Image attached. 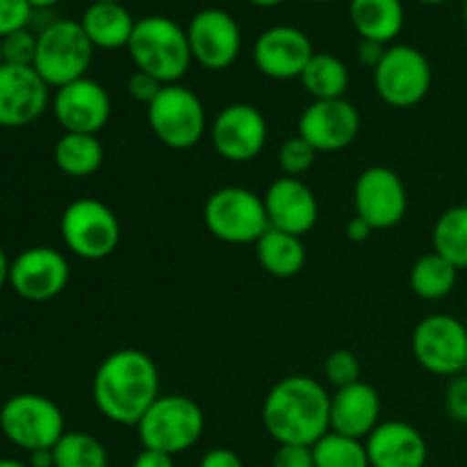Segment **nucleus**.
<instances>
[{
    "instance_id": "1",
    "label": "nucleus",
    "mask_w": 467,
    "mask_h": 467,
    "mask_svg": "<svg viewBox=\"0 0 467 467\" xmlns=\"http://www.w3.org/2000/svg\"><path fill=\"white\" fill-rule=\"evenodd\" d=\"M96 409L109 422L137 427L160 397V369L140 349H119L103 358L91 381Z\"/></svg>"
},
{
    "instance_id": "2",
    "label": "nucleus",
    "mask_w": 467,
    "mask_h": 467,
    "mask_svg": "<svg viewBox=\"0 0 467 467\" xmlns=\"http://www.w3.org/2000/svg\"><path fill=\"white\" fill-rule=\"evenodd\" d=\"M263 424L278 445L313 447L331 431V395L304 374L281 379L265 397Z\"/></svg>"
},
{
    "instance_id": "3",
    "label": "nucleus",
    "mask_w": 467,
    "mask_h": 467,
    "mask_svg": "<svg viewBox=\"0 0 467 467\" xmlns=\"http://www.w3.org/2000/svg\"><path fill=\"white\" fill-rule=\"evenodd\" d=\"M128 53L137 71L158 78L162 85L181 82L194 62L187 30L162 14H150L135 23Z\"/></svg>"
},
{
    "instance_id": "4",
    "label": "nucleus",
    "mask_w": 467,
    "mask_h": 467,
    "mask_svg": "<svg viewBox=\"0 0 467 467\" xmlns=\"http://www.w3.org/2000/svg\"><path fill=\"white\" fill-rule=\"evenodd\" d=\"M94 50L80 21L59 18L36 35V55L32 67L44 78L46 85L59 89L87 76Z\"/></svg>"
},
{
    "instance_id": "5",
    "label": "nucleus",
    "mask_w": 467,
    "mask_h": 467,
    "mask_svg": "<svg viewBox=\"0 0 467 467\" xmlns=\"http://www.w3.org/2000/svg\"><path fill=\"white\" fill-rule=\"evenodd\" d=\"M135 429L141 445L176 456L192 450L201 441L205 418L192 397L160 395Z\"/></svg>"
},
{
    "instance_id": "6",
    "label": "nucleus",
    "mask_w": 467,
    "mask_h": 467,
    "mask_svg": "<svg viewBox=\"0 0 467 467\" xmlns=\"http://www.w3.org/2000/svg\"><path fill=\"white\" fill-rule=\"evenodd\" d=\"M210 235L226 244H255L269 231L263 196L246 187H222L203 205Z\"/></svg>"
},
{
    "instance_id": "7",
    "label": "nucleus",
    "mask_w": 467,
    "mask_h": 467,
    "mask_svg": "<svg viewBox=\"0 0 467 467\" xmlns=\"http://www.w3.org/2000/svg\"><path fill=\"white\" fill-rule=\"evenodd\" d=\"M59 233L73 255L82 260H105L121 242V223L108 203L99 199H76L64 208Z\"/></svg>"
},
{
    "instance_id": "8",
    "label": "nucleus",
    "mask_w": 467,
    "mask_h": 467,
    "mask_svg": "<svg viewBox=\"0 0 467 467\" xmlns=\"http://www.w3.org/2000/svg\"><path fill=\"white\" fill-rule=\"evenodd\" d=\"M146 119L153 135L173 150L194 149L208 130L203 100L181 82L162 87L158 99L146 108Z\"/></svg>"
},
{
    "instance_id": "9",
    "label": "nucleus",
    "mask_w": 467,
    "mask_h": 467,
    "mask_svg": "<svg viewBox=\"0 0 467 467\" xmlns=\"http://www.w3.org/2000/svg\"><path fill=\"white\" fill-rule=\"evenodd\" d=\"M0 429L5 438L26 451L53 450L67 433L64 415L53 400L36 392L9 397L0 409Z\"/></svg>"
},
{
    "instance_id": "10",
    "label": "nucleus",
    "mask_w": 467,
    "mask_h": 467,
    "mask_svg": "<svg viewBox=\"0 0 467 467\" xmlns=\"http://www.w3.org/2000/svg\"><path fill=\"white\" fill-rule=\"evenodd\" d=\"M372 73L379 99L400 109L422 103L433 82L427 55L409 44L388 46L386 55Z\"/></svg>"
},
{
    "instance_id": "11",
    "label": "nucleus",
    "mask_w": 467,
    "mask_h": 467,
    "mask_svg": "<svg viewBox=\"0 0 467 467\" xmlns=\"http://www.w3.org/2000/svg\"><path fill=\"white\" fill-rule=\"evenodd\" d=\"M413 356L427 372L459 377L467 363V328L451 315H429L415 327Z\"/></svg>"
},
{
    "instance_id": "12",
    "label": "nucleus",
    "mask_w": 467,
    "mask_h": 467,
    "mask_svg": "<svg viewBox=\"0 0 467 467\" xmlns=\"http://www.w3.org/2000/svg\"><path fill=\"white\" fill-rule=\"evenodd\" d=\"M356 217L365 219L374 231L395 228L409 210V194L400 173L390 167H368L354 185Z\"/></svg>"
},
{
    "instance_id": "13",
    "label": "nucleus",
    "mask_w": 467,
    "mask_h": 467,
    "mask_svg": "<svg viewBox=\"0 0 467 467\" xmlns=\"http://www.w3.org/2000/svg\"><path fill=\"white\" fill-rule=\"evenodd\" d=\"M187 30L192 59L208 71L233 67L242 53L240 23L219 7L201 9L192 16Z\"/></svg>"
},
{
    "instance_id": "14",
    "label": "nucleus",
    "mask_w": 467,
    "mask_h": 467,
    "mask_svg": "<svg viewBox=\"0 0 467 467\" xmlns=\"http://www.w3.org/2000/svg\"><path fill=\"white\" fill-rule=\"evenodd\" d=\"M267 119L255 105L231 103L210 126L213 146L228 162H249L267 144Z\"/></svg>"
},
{
    "instance_id": "15",
    "label": "nucleus",
    "mask_w": 467,
    "mask_h": 467,
    "mask_svg": "<svg viewBox=\"0 0 467 467\" xmlns=\"http://www.w3.org/2000/svg\"><path fill=\"white\" fill-rule=\"evenodd\" d=\"M360 132V114L347 99L313 100L299 117V132L317 153H337L354 144Z\"/></svg>"
},
{
    "instance_id": "16",
    "label": "nucleus",
    "mask_w": 467,
    "mask_h": 467,
    "mask_svg": "<svg viewBox=\"0 0 467 467\" xmlns=\"http://www.w3.org/2000/svg\"><path fill=\"white\" fill-rule=\"evenodd\" d=\"M71 278L68 260L53 246H30L12 260L9 285L27 301H50L64 292Z\"/></svg>"
},
{
    "instance_id": "17",
    "label": "nucleus",
    "mask_w": 467,
    "mask_h": 467,
    "mask_svg": "<svg viewBox=\"0 0 467 467\" xmlns=\"http://www.w3.org/2000/svg\"><path fill=\"white\" fill-rule=\"evenodd\" d=\"M53 112L64 132L99 135L112 117V99L99 80L85 76L55 91Z\"/></svg>"
},
{
    "instance_id": "18",
    "label": "nucleus",
    "mask_w": 467,
    "mask_h": 467,
    "mask_svg": "<svg viewBox=\"0 0 467 467\" xmlns=\"http://www.w3.org/2000/svg\"><path fill=\"white\" fill-rule=\"evenodd\" d=\"M310 36L295 26H272L255 39L254 62L272 80H295L313 59Z\"/></svg>"
},
{
    "instance_id": "19",
    "label": "nucleus",
    "mask_w": 467,
    "mask_h": 467,
    "mask_svg": "<svg viewBox=\"0 0 467 467\" xmlns=\"http://www.w3.org/2000/svg\"><path fill=\"white\" fill-rule=\"evenodd\" d=\"M50 87L35 67H0V126L23 128L35 123L48 108Z\"/></svg>"
},
{
    "instance_id": "20",
    "label": "nucleus",
    "mask_w": 467,
    "mask_h": 467,
    "mask_svg": "<svg viewBox=\"0 0 467 467\" xmlns=\"http://www.w3.org/2000/svg\"><path fill=\"white\" fill-rule=\"evenodd\" d=\"M263 201L265 208H267L269 228L304 237L317 223V199H315V192L301 178L281 176L267 187Z\"/></svg>"
},
{
    "instance_id": "21",
    "label": "nucleus",
    "mask_w": 467,
    "mask_h": 467,
    "mask_svg": "<svg viewBox=\"0 0 467 467\" xmlns=\"http://www.w3.org/2000/svg\"><path fill=\"white\" fill-rule=\"evenodd\" d=\"M372 467H424L429 447L422 433L409 422L388 420L365 438Z\"/></svg>"
},
{
    "instance_id": "22",
    "label": "nucleus",
    "mask_w": 467,
    "mask_h": 467,
    "mask_svg": "<svg viewBox=\"0 0 467 467\" xmlns=\"http://www.w3.org/2000/svg\"><path fill=\"white\" fill-rule=\"evenodd\" d=\"M381 424V397L369 383L337 388L331 395V431L365 441Z\"/></svg>"
},
{
    "instance_id": "23",
    "label": "nucleus",
    "mask_w": 467,
    "mask_h": 467,
    "mask_svg": "<svg viewBox=\"0 0 467 467\" xmlns=\"http://www.w3.org/2000/svg\"><path fill=\"white\" fill-rule=\"evenodd\" d=\"M135 23L126 5L94 3V0L80 16V26L89 36L91 46L103 50L128 48Z\"/></svg>"
},
{
    "instance_id": "24",
    "label": "nucleus",
    "mask_w": 467,
    "mask_h": 467,
    "mask_svg": "<svg viewBox=\"0 0 467 467\" xmlns=\"http://www.w3.org/2000/svg\"><path fill=\"white\" fill-rule=\"evenodd\" d=\"M349 18L360 39L388 46L404 30L406 12L401 0H351Z\"/></svg>"
},
{
    "instance_id": "25",
    "label": "nucleus",
    "mask_w": 467,
    "mask_h": 467,
    "mask_svg": "<svg viewBox=\"0 0 467 467\" xmlns=\"http://www.w3.org/2000/svg\"><path fill=\"white\" fill-rule=\"evenodd\" d=\"M255 255H258L260 267L274 278L296 276L306 265L304 240L290 233L276 231V228H269L255 242Z\"/></svg>"
},
{
    "instance_id": "26",
    "label": "nucleus",
    "mask_w": 467,
    "mask_h": 467,
    "mask_svg": "<svg viewBox=\"0 0 467 467\" xmlns=\"http://www.w3.org/2000/svg\"><path fill=\"white\" fill-rule=\"evenodd\" d=\"M55 164L62 173L71 178L94 176L103 167L105 150L99 135H82V132H64L53 150Z\"/></svg>"
},
{
    "instance_id": "27",
    "label": "nucleus",
    "mask_w": 467,
    "mask_h": 467,
    "mask_svg": "<svg viewBox=\"0 0 467 467\" xmlns=\"http://www.w3.org/2000/svg\"><path fill=\"white\" fill-rule=\"evenodd\" d=\"M299 80L313 100L345 99L349 89V68L337 55L315 53Z\"/></svg>"
},
{
    "instance_id": "28",
    "label": "nucleus",
    "mask_w": 467,
    "mask_h": 467,
    "mask_svg": "<svg viewBox=\"0 0 467 467\" xmlns=\"http://www.w3.org/2000/svg\"><path fill=\"white\" fill-rule=\"evenodd\" d=\"M456 278H459V269L433 251V254L415 260L409 274V285L420 299L441 301L447 295H451Z\"/></svg>"
},
{
    "instance_id": "29",
    "label": "nucleus",
    "mask_w": 467,
    "mask_h": 467,
    "mask_svg": "<svg viewBox=\"0 0 467 467\" xmlns=\"http://www.w3.org/2000/svg\"><path fill=\"white\" fill-rule=\"evenodd\" d=\"M433 251L456 269L467 267V205H454L433 226Z\"/></svg>"
},
{
    "instance_id": "30",
    "label": "nucleus",
    "mask_w": 467,
    "mask_h": 467,
    "mask_svg": "<svg viewBox=\"0 0 467 467\" xmlns=\"http://www.w3.org/2000/svg\"><path fill=\"white\" fill-rule=\"evenodd\" d=\"M55 467H108V450L96 436L67 431L53 447Z\"/></svg>"
},
{
    "instance_id": "31",
    "label": "nucleus",
    "mask_w": 467,
    "mask_h": 467,
    "mask_svg": "<svg viewBox=\"0 0 467 467\" xmlns=\"http://www.w3.org/2000/svg\"><path fill=\"white\" fill-rule=\"evenodd\" d=\"M315 467H372L365 441L328 431L313 445Z\"/></svg>"
},
{
    "instance_id": "32",
    "label": "nucleus",
    "mask_w": 467,
    "mask_h": 467,
    "mask_svg": "<svg viewBox=\"0 0 467 467\" xmlns=\"http://www.w3.org/2000/svg\"><path fill=\"white\" fill-rule=\"evenodd\" d=\"M315 158H317V150L299 135L285 140L281 144V149H278V164L283 169V176H304L306 171L313 169Z\"/></svg>"
},
{
    "instance_id": "33",
    "label": "nucleus",
    "mask_w": 467,
    "mask_h": 467,
    "mask_svg": "<svg viewBox=\"0 0 467 467\" xmlns=\"http://www.w3.org/2000/svg\"><path fill=\"white\" fill-rule=\"evenodd\" d=\"M324 374L336 388H347L360 381V360L354 351L336 349L324 360Z\"/></svg>"
},
{
    "instance_id": "34",
    "label": "nucleus",
    "mask_w": 467,
    "mask_h": 467,
    "mask_svg": "<svg viewBox=\"0 0 467 467\" xmlns=\"http://www.w3.org/2000/svg\"><path fill=\"white\" fill-rule=\"evenodd\" d=\"M3 46V62L14 67H32L36 55V35H32L27 27L12 32V35L0 39Z\"/></svg>"
},
{
    "instance_id": "35",
    "label": "nucleus",
    "mask_w": 467,
    "mask_h": 467,
    "mask_svg": "<svg viewBox=\"0 0 467 467\" xmlns=\"http://www.w3.org/2000/svg\"><path fill=\"white\" fill-rule=\"evenodd\" d=\"M32 18V5L27 0H0V39L27 27Z\"/></svg>"
},
{
    "instance_id": "36",
    "label": "nucleus",
    "mask_w": 467,
    "mask_h": 467,
    "mask_svg": "<svg viewBox=\"0 0 467 467\" xmlns=\"http://www.w3.org/2000/svg\"><path fill=\"white\" fill-rule=\"evenodd\" d=\"M162 87L164 85L158 80V78L149 76V73H144V71H137V68L130 73V76H128V80H126V89H128V94H130V99L135 100V103L146 105V108H149V105L158 99V94L162 91Z\"/></svg>"
},
{
    "instance_id": "37",
    "label": "nucleus",
    "mask_w": 467,
    "mask_h": 467,
    "mask_svg": "<svg viewBox=\"0 0 467 467\" xmlns=\"http://www.w3.org/2000/svg\"><path fill=\"white\" fill-rule=\"evenodd\" d=\"M445 410L454 422L467 424V377H451L445 390Z\"/></svg>"
},
{
    "instance_id": "38",
    "label": "nucleus",
    "mask_w": 467,
    "mask_h": 467,
    "mask_svg": "<svg viewBox=\"0 0 467 467\" xmlns=\"http://www.w3.org/2000/svg\"><path fill=\"white\" fill-rule=\"evenodd\" d=\"M272 467H315L313 447L278 445L272 459Z\"/></svg>"
},
{
    "instance_id": "39",
    "label": "nucleus",
    "mask_w": 467,
    "mask_h": 467,
    "mask_svg": "<svg viewBox=\"0 0 467 467\" xmlns=\"http://www.w3.org/2000/svg\"><path fill=\"white\" fill-rule=\"evenodd\" d=\"M199 467H244L240 456L228 447H214V450L205 451L201 459Z\"/></svg>"
},
{
    "instance_id": "40",
    "label": "nucleus",
    "mask_w": 467,
    "mask_h": 467,
    "mask_svg": "<svg viewBox=\"0 0 467 467\" xmlns=\"http://www.w3.org/2000/svg\"><path fill=\"white\" fill-rule=\"evenodd\" d=\"M386 50H388V46L379 44V41L360 39V44H358L360 64H365V67H369L374 71V68L379 67V62L383 59V55H386Z\"/></svg>"
},
{
    "instance_id": "41",
    "label": "nucleus",
    "mask_w": 467,
    "mask_h": 467,
    "mask_svg": "<svg viewBox=\"0 0 467 467\" xmlns=\"http://www.w3.org/2000/svg\"><path fill=\"white\" fill-rule=\"evenodd\" d=\"M132 467H176V463H173L171 454H164V451L144 447V450L135 456V461H132Z\"/></svg>"
},
{
    "instance_id": "42",
    "label": "nucleus",
    "mask_w": 467,
    "mask_h": 467,
    "mask_svg": "<svg viewBox=\"0 0 467 467\" xmlns=\"http://www.w3.org/2000/svg\"><path fill=\"white\" fill-rule=\"evenodd\" d=\"M372 233H374V228L369 226L365 219L356 217V214L349 219V223H347V237H349L351 242H368Z\"/></svg>"
},
{
    "instance_id": "43",
    "label": "nucleus",
    "mask_w": 467,
    "mask_h": 467,
    "mask_svg": "<svg viewBox=\"0 0 467 467\" xmlns=\"http://www.w3.org/2000/svg\"><path fill=\"white\" fill-rule=\"evenodd\" d=\"M30 467H55L53 450H39L30 454Z\"/></svg>"
},
{
    "instance_id": "44",
    "label": "nucleus",
    "mask_w": 467,
    "mask_h": 467,
    "mask_svg": "<svg viewBox=\"0 0 467 467\" xmlns=\"http://www.w3.org/2000/svg\"><path fill=\"white\" fill-rule=\"evenodd\" d=\"M9 269H12V263H9L7 254L0 246V290H3L5 283H9Z\"/></svg>"
},
{
    "instance_id": "45",
    "label": "nucleus",
    "mask_w": 467,
    "mask_h": 467,
    "mask_svg": "<svg viewBox=\"0 0 467 467\" xmlns=\"http://www.w3.org/2000/svg\"><path fill=\"white\" fill-rule=\"evenodd\" d=\"M246 3L255 5V7H276V5L285 3V0H246Z\"/></svg>"
},
{
    "instance_id": "46",
    "label": "nucleus",
    "mask_w": 467,
    "mask_h": 467,
    "mask_svg": "<svg viewBox=\"0 0 467 467\" xmlns=\"http://www.w3.org/2000/svg\"><path fill=\"white\" fill-rule=\"evenodd\" d=\"M27 3L32 5V9H44V7H53V5H57L59 0H27Z\"/></svg>"
},
{
    "instance_id": "47",
    "label": "nucleus",
    "mask_w": 467,
    "mask_h": 467,
    "mask_svg": "<svg viewBox=\"0 0 467 467\" xmlns=\"http://www.w3.org/2000/svg\"><path fill=\"white\" fill-rule=\"evenodd\" d=\"M0 467H27V465H23L21 461H14V459H0Z\"/></svg>"
},
{
    "instance_id": "48",
    "label": "nucleus",
    "mask_w": 467,
    "mask_h": 467,
    "mask_svg": "<svg viewBox=\"0 0 467 467\" xmlns=\"http://www.w3.org/2000/svg\"><path fill=\"white\" fill-rule=\"evenodd\" d=\"M420 3H424V5H445V3H450V0H420Z\"/></svg>"
},
{
    "instance_id": "49",
    "label": "nucleus",
    "mask_w": 467,
    "mask_h": 467,
    "mask_svg": "<svg viewBox=\"0 0 467 467\" xmlns=\"http://www.w3.org/2000/svg\"><path fill=\"white\" fill-rule=\"evenodd\" d=\"M94 3H117V5H123L126 0H94Z\"/></svg>"
},
{
    "instance_id": "50",
    "label": "nucleus",
    "mask_w": 467,
    "mask_h": 467,
    "mask_svg": "<svg viewBox=\"0 0 467 467\" xmlns=\"http://www.w3.org/2000/svg\"><path fill=\"white\" fill-rule=\"evenodd\" d=\"M463 23L467 26V0H465V5H463Z\"/></svg>"
},
{
    "instance_id": "51",
    "label": "nucleus",
    "mask_w": 467,
    "mask_h": 467,
    "mask_svg": "<svg viewBox=\"0 0 467 467\" xmlns=\"http://www.w3.org/2000/svg\"><path fill=\"white\" fill-rule=\"evenodd\" d=\"M308 3H331V0H308Z\"/></svg>"
},
{
    "instance_id": "52",
    "label": "nucleus",
    "mask_w": 467,
    "mask_h": 467,
    "mask_svg": "<svg viewBox=\"0 0 467 467\" xmlns=\"http://www.w3.org/2000/svg\"><path fill=\"white\" fill-rule=\"evenodd\" d=\"M3 64H5L3 62V46H0V67H3Z\"/></svg>"
},
{
    "instance_id": "53",
    "label": "nucleus",
    "mask_w": 467,
    "mask_h": 467,
    "mask_svg": "<svg viewBox=\"0 0 467 467\" xmlns=\"http://www.w3.org/2000/svg\"><path fill=\"white\" fill-rule=\"evenodd\" d=\"M463 374L467 377V363H465V368H463Z\"/></svg>"
}]
</instances>
